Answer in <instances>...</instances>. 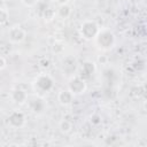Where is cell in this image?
<instances>
[{"label": "cell", "instance_id": "9a60e30c", "mask_svg": "<svg viewBox=\"0 0 147 147\" xmlns=\"http://www.w3.org/2000/svg\"><path fill=\"white\" fill-rule=\"evenodd\" d=\"M52 51H53V53H55V54H61V53H63V51H64V46H63L62 42L55 41L54 45H53V47H52Z\"/></svg>", "mask_w": 147, "mask_h": 147}, {"label": "cell", "instance_id": "6da1fadb", "mask_svg": "<svg viewBox=\"0 0 147 147\" xmlns=\"http://www.w3.org/2000/svg\"><path fill=\"white\" fill-rule=\"evenodd\" d=\"M94 41L100 49L108 51L115 45V36L109 30H100L96 37L94 38Z\"/></svg>", "mask_w": 147, "mask_h": 147}, {"label": "cell", "instance_id": "2e32d148", "mask_svg": "<svg viewBox=\"0 0 147 147\" xmlns=\"http://www.w3.org/2000/svg\"><path fill=\"white\" fill-rule=\"evenodd\" d=\"M21 2L26 7H33L38 3V0H21Z\"/></svg>", "mask_w": 147, "mask_h": 147}, {"label": "cell", "instance_id": "30bf717a", "mask_svg": "<svg viewBox=\"0 0 147 147\" xmlns=\"http://www.w3.org/2000/svg\"><path fill=\"white\" fill-rule=\"evenodd\" d=\"M57 100L62 106H68L74 100V94L69 91V90H62L59 92L57 95Z\"/></svg>", "mask_w": 147, "mask_h": 147}, {"label": "cell", "instance_id": "5bb4252c", "mask_svg": "<svg viewBox=\"0 0 147 147\" xmlns=\"http://www.w3.org/2000/svg\"><path fill=\"white\" fill-rule=\"evenodd\" d=\"M9 18V13L5 8H0V24H6Z\"/></svg>", "mask_w": 147, "mask_h": 147}, {"label": "cell", "instance_id": "52a82bcc", "mask_svg": "<svg viewBox=\"0 0 147 147\" xmlns=\"http://www.w3.org/2000/svg\"><path fill=\"white\" fill-rule=\"evenodd\" d=\"M95 72V63L92 61H85L80 68V78H83L84 80H87L90 78H92L93 74Z\"/></svg>", "mask_w": 147, "mask_h": 147}, {"label": "cell", "instance_id": "ba28073f", "mask_svg": "<svg viewBox=\"0 0 147 147\" xmlns=\"http://www.w3.org/2000/svg\"><path fill=\"white\" fill-rule=\"evenodd\" d=\"M29 106H30L31 110H32L34 114H37V115L42 114L44 110H45V108H46L45 101H44L41 98H39V96H33V98H31V99L29 100Z\"/></svg>", "mask_w": 147, "mask_h": 147}, {"label": "cell", "instance_id": "44dd1931", "mask_svg": "<svg viewBox=\"0 0 147 147\" xmlns=\"http://www.w3.org/2000/svg\"><path fill=\"white\" fill-rule=\"evenodd\" d=\"M56 2L59 5H64V3H68V0H56Z\"/></svg>", "mask_w": 147, "mask_h": 147}, {"label": "cell", "instance_id": "9c48e42d", "mask_svg": "<svg viewBox=\"0 0 147 147\" xmlns=\"http://www.w3.org/2000/svg\"><path fill=\"white\" fill-rule=\"evenodd\" d=\"M11 100L17 105H23L28 101V93L22 88H15L11 92Z\"/></svg>", "mask_w": 147, "mask_h": 147}, {"label": "cell", "instance_id": "d6986e66", "mask_svg": "<svg viewBox=\"0 0 147 147\" xmlns=\"http://www.w3.org/2000/svg\"><path fill=\"white\" fill-rule=\"evenodd\" d=\"M6 64H7V62H6L5 57L0 56V70H2L3 68H6Z\"/></svg>", "mask_w": 147, "mask_h": 147}, {"label": "cell", "instance_id": "7c38bea8", "mask_svg": "<svg viewBox=\"0 0 147 147\" xmlns=\"http://www.w3.org/2000/svg\"><path fill=\"white\" fill-rule=\"evenodd\" d=\"M71 127H72V125H71V123H70L68 119H62V121L60 122V124H59V129H60V131H61L62 133H68V132H70Z\"/></svg>", "mask_w": 147, "mask_h": 147}, {"label": "cell", "instance_id": "3957f363", "mask_svg": "<svg viewBox=\"0 0 147 147\" xmlns=\"http://www.w3.org/2000/svg\"><path fill=\"white\" fill-rule=\"evenodd\" d=\"M99 31H100L99 25L94 21H91V20L84 21L79 28V34L85 40H94Z\"/></svg>", "mask_w": 147, "mask_h": 147}, {"label": "cell", "instance_id": "ac0fdd59", "mask_svg": "<svg viewBox=\"0 0 147 147\" xmlns=\"http://www.w3.org/2000/svg\"><path fill=\"white\" fill-rule=\"evenodd\" d=\"M39 64H40V67H41V68L46 69V68H48V67H49V60H47V59H42V60H40Z\"/></svg>", "mask_w": 147, "mask_h": 147}, {"label": "cell", "instance_id": "ffe728a7", "mask_svg": "<svg viewBox=\"0 0 147 147\" xmlns=\"http://www.w3.org/2000/svg\"><path fill=\"white\" fill-rule=\"evenodd\" d=\"M106 61H107V57H106V56H100V57H99V62H100L101 64L106 63Z\"/></svg>", "mask_w": 147, "mask_h": 147}, {"label": "cell", "instance_id": "277c9868", "mask_svg": "<svg viewBox=\"0 0 147 147\" xmlns=\"http://www.w3.org/2000/svg\"><path fill=\"white\" fill-rule=\"evenodd\" d=\"M68 90L75 95V94H82L86 90V80L80 78L79 76L70 78L68 83Z\"/></svg>", "mask_w": 147, "mask_h": 147}, {"label": "cell", "instance_id": "7a4b0ae2", "mask_svg": "<svg viewBox=\"0 0 147 147\" xmlns=\"http://www.w3.org/2000/svg\"><path fill=\"white\" fill-rule=\"evenodd\" d=\"M54 85L53 78L47 74H40L33 80V88L39 94H45L52 90Z\"/></svg>", "mask_w": 147, "mask_h": 147}, {"label": "cell", "instance_id": "8992f818", "mask_svg": "<svg viewBox=\"0 0 147 147\" xmlns=\"http://www.w3.org/2000/svg\"><path fill=\"white\" fill-rule=\"evenodd\" d=\"M25 37H26V32L20 25H14L8 31V38L14 44L22 42L25 39Z\"/></svg>", "mask_w": 147, "mask_h": 147}, {"label": "cell", "instance_id": "5b68a950", "mask_svg": "<svg viewBox=\"0 0 147 147\" xmlns=\"http://www.w3.org/2000/svg\"><path fill=\"white\" fill-rule=\"evenodd\" d=\"M25 115L20 111V110H14L9 114V116L7 117V123L9 126L14 127V129H20L25 124Z\"/></svg>", "mask_w": 147, "mask_h": 147}, {"label": "cell", "instance_id": "8fae6325", "mask_svg": "<svg viewBox=\"0 0 147 147\" xmlns=\"http://www.w3.org/2000/svg\"><path fill=\"white\" fill-rule=\"evenodd\" d=\"M57 15H59L61 18H63V20L68 18V17L71 15V7H70L68 3L60 5V6H59V9H57Z\"/></svg>", "mask_w": 147, "mask_h": 147}, {"label": "cell", "instance_id": "e0dca14e", "mask_svg": "<svg viewBox=\"0 0 147 147\" xmlns=\"http://www.w3.org/2000/svg\"><path fill=\"white\" fill-rule=\"evenodd\" d=\"M91 122H92V124H95V125L100 124V123H101L100 116H99V115H93V116L91 117Z\"/></svg>", "mask_w": 147, "mask_h": 147}, {"label": "cell", "instance_id": "4fadbf2b", "mask_svg": "<svg viewBox=\"0 0 147 147\" xmlns=\"http://www.w3.org/2000/svg\"><path fill=\"white\" fill-rule=\"evenodd\" d=\"M42 17L46 22H49V21H53L55 18V11L51 8H45L44 10V14H42Z\"/></svg>", "mask_w": 147, "mask_h": 147}]
</instances>
